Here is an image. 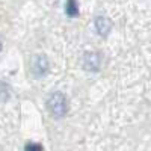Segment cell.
I'll return each mask as SVG.
<instances>
[{"mask_svg":"<svg viewBox=\"0 0 151 151\" xmlns=\"http://www.w3.org/2000/svg\"><path fill=\"white\" fill-rule=\"evenodd\" d=\"M100 64H101V56L98 53L92 52V53H85L83 58V67L89 71H98Z\"/></svg>","mask_w":151,"mask_h":151,"instance_id":"7a4b0ae2","label":"cell"},{"mask_svg":"<svg viewBox=\"0 0 151 151\" xmlns=\"http://www.w3.org/2000/svg\"><path fill=\"white\" fill-rule=\"evenodd\" d=\"M0 50H2V42H0Z\"/></svg>","mask_w":151,"mask_h":151,"instance_id":"52a82bcc","label":"cell"},{"mask_svg":"<svg viewBox=\"0 0 151 151\" xmlns=\"http://www.w3.org/2000/svg\"><path fill=\"white\" fill-rule=\"evenodd\" d=\"M26 150H42V147L35 145V144H29V145H26Z\"/></svg>","mask_w":151,"mask_h":151,"instance_id":"8992f818","label":"cell"},{"mask_svg":"<svg viewBox=\"0 0 151 151\" xmlns=\"http://www.w3.org/2000/svg\"><path fill=\"white\" fill-rule=\"evenodd\" d=\"M65 12L70 17H77L79 15V8H77L76 0H68L67 5H65Z\"/></svg>","mask_w":151,"mask_h":151,"instance_id":"5b68a950","label":"cell"},{"mask_svg":"<svg viewBox=\"0 0 151 151\" xmlns=\"http://www.w3.org/2000/svg\"><path fill=\"white\" fill-rule=\"evenodd\" d=\"M47 107L50 110L53 116L56 118H62L65 116V113L68 112V103H67V98L64 94L60 92H55L50 95V98L47 100Z\"/></svg>","mask_w":151,"mask_h":151,"instance_id":"6da1fadb","label":"cell"},{"mask_svg":"<svg viewBox=\"0 0 151 151\" xmlns=\"http://www.w3.org/2000/svg\"><path fill=\"white\" fill-rule=\"evenodd\" d=\"M47 68H48V62L44 56H36L32 62V71L35 76H38V77H41V76H44L47 73Z\"/></svg>","mask_w":151,"mask_h":151,"instance_id":"3957f363","label":"cell"},{"mask_svg":"<svg viewBox=\"0 0 151 151\" xmlns=\"http://www.w3.org/2000/svg\"><path fill=\"white\" fill-rule=\"evenodd\" d=\"M95 29H97V32L100 35L106 36L110 32V29H112V23L106 17H97V20H95Z\"/></svg>","mask_w":151,"mask_h":151,"instance_id":"277c9868","label":"cell"}]
</instances>
